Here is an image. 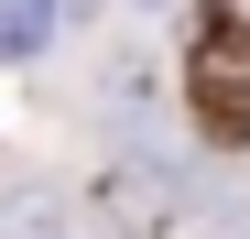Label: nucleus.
Wrapping results in <instances>:
<instances>
[{"mask_svg":"<svg viewBox=\"0 0 250 239\" xmlns=\"http://www.w3.org/2000/svg\"><path fill=\"white\" fill-rule=\"evenodd\" d=\"M98 207H109L120 228H163V218L185 207V185L163 174L152 152H131V163H109V174H98Z\"/></svg>","mask_w":250,"mask_h":239,"instance_id":"obj_2","label":"nucleus"},{"mask_svg":"<svg viewBox=\"0 0 250 239\" xmlns=\"http://www.w3.org/2000/svg\"><path fill=\"white\" fill-rule=\"evenodd\" d=\"M185 109H196V131L239 152L250 141V22L239 11H196V44H185Z\"/></svg>","mask_w":250,"mask_h":239,"instance_id":"obj_1","label":"nucleus"},{"mask_svg":"<svg viewBox=\"0 0 250 239\" xmlns=\"http://www.w3.org/2000/svg\"><path fill=\"white\" fill-rule=\"evenodd\" d=\"M55 22H65V0H0V44H11V55H33Z\"/></svg>","mask_w":250,"mask_h":239,"instance_id":"obj_3","label":"nucleus"},{"mask_svg":"<svg viewBox=\"0 0 250 239\" xmlns=\"http://www.w3.org/2000/svg\"><path fill=\"white\" fill-rule=\"evenodd\" d=\"M0 55H11V44H0Z\"/></svg>","mask_w":250,"mask_h":239,"instance_id":"obj_5","label":"nucleus"},{"mask_svg":"<svg viewBox=\"0 0 250 239\" xmlns=\"http://www.w3.org/2000/svg\"><path fill=\"white\" fill-rule=\"evenodd\" d=\"M142 11H163V0H142Z\"/></svg>","mask_w":250,"mask_h":239,"instance_id":"obj_4","label":"nucleus"}]
</instances>
